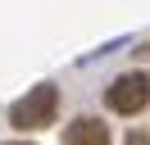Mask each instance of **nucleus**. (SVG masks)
Wrapping results in <instances>:
<instances>
[{
	"mask_svg": "<svg viewBox=\"0 0 150 145\" xmlns=\"http://www.w3.org/2000/svg\"><path fill=\"white\" fill-rule=\"evenodd\" d=\"M55 109H59V91L55 86H32L18 104L9 109V122L18 132H37V127L55 122Z\"/></svg>",
	"mask_w": 150,
	"mask_h": 145,
	"instance_id": "f257e3e1",
	"label": "nucleus"
},
{
	"mask_svg": "<svg viewBox=\"0 0 150 145\" xmlns=\"http://www.w3.org/2000/svg\"><path fill=\"white\" fill-rule=\"evenodd\" d=\"M105 104L114 113H141L150 104V77L146 72H123L109 91H105Z\"/></svg>",
	"mask_w": 150,
	"mask_h": 145,
	"instance_id": "f03ea898",
	"label": "nucleus"
},
{
	"mask_svg": "<svg viewBox=\"0 0 150 145\" xmlns=\"http://www.w3.org/2000/svg\"><path fill=\"white\" fill-rule=\"evenodd\" d=\"M64 145H109V127L100 118H77L64 132Z\"/></svg>",
	"mask_w": 150,
	"mask_h": 145,
	"instance_id": "7ed1b4c3",
	"label": "nucleus"
},
{
	"mask_svg": "<svg viewBox=\"0 0 150 145\" xmlns=\"http://www.w3.org/2000/svg\"><path fill=\"white\" fill-rule=\"evenodd\" d=\"M127 145H150V136H146V132H132V136H127Z\"/></svg>",
	"mask_w": 150,
	"mask_h": 145,
	"instance_id": "20e7f679",
	"label": "nucleus"
},
{
	"mask_svg": "<svg viewBox=\"0 0 150 145\" xmlns=\"http://www.w3.org/2000/svg\"><path fill=\"white\" fill-rule=\"evenodd\" d=\"M14 145H28V141H14Z\"/></svg>",
	"mask_w": 150,
	"mask_h": 145,
	"instance_id": "39448f33",
	"label": "nucleus"
}]
</instances>
